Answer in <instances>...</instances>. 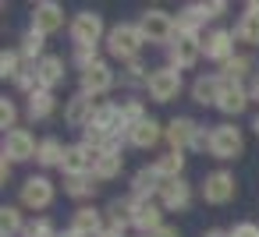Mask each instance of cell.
I'll list each match as a JSON object with an SVG mask.
<instances>
[{"instance_id":"ee69618b","label":"cell","mask_w":259,"mask_h":237,"mask_svg":"<svg viewBox=\"0 0 259 237\" xmlns=\"http://www.w3.org/2000/svg\"><path fill=\"white\" fill-rule=\"evenodd\" d=\"M146 237H178V230H174V226H160V230H153V233H146Z\"/></svg>"},{"instance_id":"836d02e7","label":"cell","mask_w":259,"mask_h":237,"mask_svg":"<svg viewBox=\"0 0 259 237\" xmlns=\"http://www.w3.org/2000/svg\"><path fill=\"white\" fill-rule=\"evenodd\" d=\"M22 53L25 57H39L43 53V36L32 29V32H25V39H22Z\"/></svg>"},{"instance_id":"cb8c5ba5","label":"cell","mask_w":259,"mask_h":237,"mask_svg":"<svg viewBox=\"0 0 259 237\" xmlns=\"http://www.w3.org/2000/svg\"><path fill=\"white\" fill-rule=\"evenodd\" d=\"M71 230L78 233V237H100V212L96 209H78L75 212V219H71Z\"/></svg>"},{"instance_id":"f35d334b","label":"cell","mask_w":259,"mask_h":237,"mask_svg":"<svg viewBox=\"0 0 259 237\" xmlns=\"http://www.w3.org/2000/svg\"><path fill=\"white\" fill-rule=\"evenodd\" d=\"M25 237H57V233H54L50 219H36L32 226H25Z\"/></svg>"},{"instance_id":"d590c367","label":"cell","mask_w":259,"mask_h":237,"mask_svg":"<svg viewBox=\"0 0 259 237\" xmlns=\"http://www.w3.org/2000/svg\"><path fill=\"white\" fill-rule=\"evenodd\" d=\"M0 75L4 78H18L22 71H18V53H8L4 50V57H0Z\"/></svg>"},{"instance_id":"7402d4cb","label":"cell","mask_w":259,"mask_h":237,"mask_svg":"<svg viewBox=\"0 0 259 237\" xmlns=\"http://www.w3.org/2000/svg\"><path fill=\"white\" fill-rule=\"evenodd\" d=\"M121 166H124L121 149H107V152H100V159H96V166H93V177L110 181V177H117V173H121Z\"/></svg>"},{"instance_id":"7a4b0ae2","label":"cell","mask_w":259,"mask_h":237,"mask_svg":"<svg viewBox=\"0 0 259 237\" xmlns=\"http://www.w3.org/2000/svg\"><path fill=\"white\" fill-rule=\"evenodd\" d=\"M139 32H142L149 43H170V39L178 36V22H174L167 11L153 8V11H146V15H142V22H139Z\"/></svg>"},{"instance_id":"44dd1931","label":"cell","mask_w":259,"mask_h":237,"mask_svg":"<svg viewBox=\"0 0 259 237\" xmlns=\"http://www.w3.org/2000/svg\"><path fill=\"white\" fill-rule=\"evenodd\" d=\"M93 124H96L100 131H107L110 138H114L121 128H128V124H124V117H121V106H114V103H103V106H96V117H93Z\"/></svg>"},{"instance_id":"3957f363","label":"cell","mask_w":259,"mask_h":237,"mask_svg":"<svg viewBox=\"0 0 259 237\" xmlns=\"http://www.w3.org/2000/svg\"><path fill=\"white\" fill-rule=\"evenodd\" d=\"M241 149H245V138H241L238 128L217 124V128L209 131V156H217V159H234V156H241Z\"/></svg>"},{"instance_id":"b9f144b4","label":"cell","mask_w":259,"mask_h":237,"mask_svg":"<svg viewBox=\"0 0 259 237\" xmlns=\"http://www.w3.org/2000/svg\"><path fill=\"white\" fill-rule=\"evenodd\" d=\"M192 149H195V152H202V149H209V135H206L202 128H199V135H195V142H192Z\"/></svg>"},{"instance_id":"f546056e","label":"cell","mask_w":259,"mask_h":237,"mask_svg":"<svg viewBox=\"0 0 259 237\" xmlns=\"http://www.w3.org/2000/svg\"><path fill=\"white\" fill-rule=\"evenodd\" d=\"M93 191H96V184H93L89 173H82V177H68V195H71V198H89Z\"/></svg>"},{"instance_id":"277c9868","label":"cell","mask_w":259,"mask_h":237,"mask_svg":"<svg viewBox=\"0 0 259 237\" xmlns=\"http://www.w3.org/2000/svg\"><path fill=\"white\" fill-rule=\"evenodd\" d=\"M100 36H103V18H100L96 11L75 15V22H71V39H75V46H96Z\"/></svg>"},{"instance_id":"ac0fdd59","label":"cell","mask_w":259,"mask_h":237,"mask_svg":"<svg viewBox=\"0 0 259 237\" xmlns=\"http://www.w3.org/2000/svg\"><path fill=\"white\" fill-rule=\"evenodd\" d=\"M128 142L135 145V149H153L156 142H160V124L156 121H139V124H132L128 128Z\"/></svg>"},{"instance_id":"83f0119b","label":"cell","mask_w":259,"mask_h":237,"mask_svg":"<svg viewBox=\"0 0 259 237\" xmlns=\"http://www.w3.org/2000/svg\"><path fill=\"white\" fill-rule=\"evenodd\" d=\"M64 152H68V149H64L57 138H43V142H39V156H36V159H39L43 166H61V163H64Z\"/></svg>"},{"instance_id":"8992f818","label":"cell","mask_w":259,"mask_h":237,"mask_svg":"<svg viewBox=\"0 0 259 237\" xmlns=\"http://www.w3.org/2000/svg\"><path fill=\"white\" fill-rule=\"evenodd\" d=\"M32 156H39V145L32 142V135L22 131V128L8 131V138H4V159L22 163V159H32Z\"/></svg>"},{"instance_id":"bcb514c9","label":"cell","mask_w":259,"mask_h":237,"mask_svg":"<svg viewBox=\"0 0 259 237\" xmlns=\"http://www.w3.org/2000/svg\"><path fill=\"white\" fill-rule=\"evenodd\" d=\"M100 237H124V233H121L117 226H110V230H100Z\"/></svg>"},{"instance_id":"2e32d148","label":"cell","mask_w":259,"mask_h":237,"mask_svg":"<svg viewBox=\"0 0 259 237\" xmlns=\"http://www.w3.org/2000/svg\"><path fill=\"white\" fill-rule=\"evenodd\" d=\"M195 135H199V124H195V121H188V117H174V121H170V128H167V142H170L178 152H181L185 145L192 149Z\"/></svg>"},{"instance_id":"c3c4849f","label":"cell","mask_w":259,"mask_h":237,"mask_svg":"<svg viewBox=\"0 0 259 237\" xmlns=\"http://www.w3.org/2000/svg\"><path fill=\"white\" fill-rule=\"evenodd\" d=\"M206 237H231V233H224V230H209Z\"/></svg>"},{"instance_id":"8fae6325","label":"cell","mask_w":259,"mask_h":237,"mask_svg":"<svg viewBox=\"0 0 259 237\" xmlns=\"http://www.w3.org/2000/svg\"><path fill=\"white\" fill-rule=\"evenodd\" d=\"M22 202H25L29 209H47V205L54 202V184H50L47 177H29V181L22 184Z\"/></svg>"},{"instance_id":"f1b7e54d","label":"cell","mask_w":259,"mask_h":237,"mask_svg":"<svg viewBox=\"0 0 259 237\" xmlns=\"http://www.w3.org/2000/svg\"><path fill=\"white\" fill-rule=\"evenodd\" d=\"M234 36H238L241 43H248V46H259V18H255V15H245V18L238 22Z\"/></svg>"},{"instance_id":"7c38bea8","label":"cell","mask_w":259,"mask_h":237,"mask_svg":"<svg viewBox=\"0 0 259 237\" xmlns=\"http://www.w3.org/2000/svg\"><path fill=\"white\" fill-rule=\"evenodd\" d=\"M110 85H114V71L103 61H96L89 71H82V92L85 96H103Z\"/></svg>"},{"instance_id":"e575fe53","label":"cell","mask_w":259,"mask_h":237,"mask_svg":"<svg viewBox=\"0 0 259 237\" xmlns=\"http://www.w3.org/2000/svg\"><path fill=\"white\" fill-rule=\"evenodd\" d=\"M75 64H78L82 71H89V68L96 64V46H75Z\"/></svg>"},{"instance_id":"d4e9b609","label":"cell","mask_w":259,"mask_h":237,"mask_svg":"<svg viewBox=\"0 0 259 237\" xmlns=\"http://www.w3.org/2000/svg\"><path fill=\"white\" fill-rule=\"evenodd\" d=\"M132 188H135V195H139V198H149L153 191H160V188H163V177H160L153 166H142V170L135 173Z\"/></svg>"},{"instance_id":"9a60e30c","label":"cell","mask_w":259,"mask_h":237,"mask_svg":"<svg viewBox=\"0 0 259 237\" xmlns=\"http://www.w3.org/2000/svg\"><path fill=\"white\" fill-rule=\"evenodd\" d=\"M192 202V188L181 181V177H174V181H163V188H160V205L163 209H185Z\"/></svg>"},{"instance_id":"9c48e42d","label":"cell","mask_w":259,"mask_h":237,"mask_svg":"<svg viewBox=\"0 0 259 237\" xmlns=\"http://www.w3.org/2000/svg\"><path fill=\"white\" fill-rule=\"evenodd\" d=\"M199 53H202V43H199L195 36H178V39L170 43V68H174V71L192 68V64L199 61Z\"/></svg>"},{"instance_id":"681fc988","label":"cell","mask_w":259,"mask_h":237,"mask_svg":"<svg viewBox=\"0 0 259 237\" xmlns=\"http://www.w3.org/2000/svg\"><path fill=\"white\" fill-rule=\"evenodd\" d=\"M252 96L259 99V75H255V82H252Z\"/></svg>"},{"instance_id":"e0dca14e","label":"cell","mask_w":259,"mask_h":237,"mask_svg":"<svg viewBox=\"0 0 259 237\" xmlns=\"http://www.w3.org/2000/svg\"><path fill=\"white\" fill-rule=\"evenodd\" d=\"M224 113H241L248 106V92L241 89V82H227L224 78V89H220V103H217Z\"/></svg>"},{"instance_id":"7bdbcfd3","label":"cell","mask_w":259,"mask_h":237,"mask_svg":"<svg viewBox=\"0 0 259 237\" xmlns=\"http://www.w3.org/2000/svg\"><path fill=\"white\" fill-rule=\"evenodd\" d=\"M224 0H213V4H206V11H209V18H217V15H224Z\"/></svg>"},{"instance_id":"603a6c76","label":"cell","mask_w":259,"mask_h":237,"mask_svg":"<svg viewBox=\"0 0 259 237\" xmlns=\"http://www.w3.org/2000/svg\"><path fill=\"white\" fill-rule=\"evenodd\" d=\"M231 39H234L231 32H220V29H217V32H209V36H206V43H202L206 57H213V61H224V64H227V61H231Z\"/></svg>"},{"instance_id":"74e56055","label":"cell","mask_w":259,"mask_h":237,"mask_svg":"<svg viewBox=\"0 0 259 237\" xmlns=\"http://www.w3.org/2000/svg\"><path fill=\"white\" fill-rule=\"evenodd\" d=\"M121 117H124V124H128V128H132V124H139V121H146V117H142V103H135V99H132V103H124V106H121Z\"/></svg>"},{"instance_id":"52a82bcc","label":"cell","mask_w":259,"mask_h":237,"mask_svg":"<svg viewBox=\"0 0 259 237\" xmlns=\"http://www.w3.org/2000/svg\"><path fill=\"white\" fill-rule=\"evenodd\" d=\"M96 159H100V152L82 142V145H71V149L64 152V163H61V166H64L68 177H82V173H93Z\"/></svg>"},{"instance_id":"60d3db41","label":"cell","mask_w":259,"mask_h":237,"mask_svg":"<svg viewBox=\"0 0 259 237\" xmlns=\"http://www.w3.org/2000/svg\"><path fill=\"white\" fill-rule=\"evenodd\" d=\"M231 237H259V226H255V223H238V226L231 230Z\"/></svg>"},{"instance_id":"ab89813d","label":"cell","mask_w":259,"mask_h":237,"mask_svg":"<svg viewBox=\"0 0 259 237\" xmlns=\"http://www.w3.org/2000/svg\"><path fill=\"white\" fill-rule=\"evenodd\" d=\"M15 117H18L15 103H11V99H4V103H0V124H4V128H15Z\"/></svg>"},{"instance_id":"1f68e13d","label":"cell","mask_w":259,"mask_h":237,"mask_svg":"<svg viewBox=\"0 0 259 237\" xmlns=\"http://www.w3.org/2000/svg\"><path fill=\"white\" fill-rule=\"evenodd\" d=\"M248 68H252V61H248V57H231V61L224 64V71H227L224 78H227V82H241V78L248 75Z\"/></svg>"},{"instance_id":"8d00e7d4","label":"cell","mask_w":259,"mask_h":237,"mask_svg":"<svg viewBox=\"0 0 259 237\" xmlns=\"http://www.w3.org/2000/svg\"><path fill=\"white\" fill-rule=\"evenodd\" d=\"M124 82H128V85H139V82H146V85H149V75H146V68H142L139 61H132V64H128V71H124Z\"/></svg>"},{"instance_id":"4dcf8cb0","label":"cell","mask_w":259,"mask_h":237,"mask_svg":"<svg viewBox=\"0 0 259 237\" xmlns=\"http://www.w3.org/2000/svg\"><path fill=\"white\" fill-rule=\"evenodd\" d=\"M18 230H22V216H18V209L4 205V209H0V233L11 237V233H18Z\"/></svg>"},{"instance_id":"ffe728a7","label":"cell","mask_w":259,"mask_h":237,"mask_svg":"<svg viewBox=\"0 0 259 237\" xmlns=\"http://www.w3.org/2000/svg\"><path fill=\"white\" fill-rule=\"evenodd\" d=\"M220 89H224V78H195V85H192V99L195 103H202V106H217L220 103Z\"/></svg>"},{"instance_id":"484cf974","label":"cell","mask_w":259,"mask_h":237,"mask_svg":"<svg viewBox=\"0 0 259 237\" xmlns=\"http://www.w3.org/2000/svg\"><path fill=\"white\" fill-rule=\"evenodd\" d=\"M153 170H156L163 181H174V177H181V170H185V156H181L178 149H170L167 156H160V159L153 163Z\"/></svg>"},{"instance_id":"4316f807","label":"cell","mask_w":259,"mask_h":237,"mask_svg":"<svg viewBox=\"0 0 259 237\" xmlns=\"http://www.w3.org/2000/svg\"><path fill=\"white\" fill-rule=\"evenodd\" d=\"M54 113V96L47 92V89H36L32 96H29V117L32 121H47Z\"/></svg>"},{"instance_id":"7dc6e473","label":"cell","mask_w":259,"mask_h":237,"mask_svg":"<svg viewBox=\"0 0 259 237\" xmlns=\"http://www.w3.org/2000/svg\"><path fill=\"white\" fill-rule=\"evenodd\" d=\"M248 15H255V18H259V0H248Z\"/></svg>"},{"instance_id":"4fadbf2b","label":"cell","mask_w":259,"mask_h":237,"mask_svg":"<svg viewBox=\"0 0 259 237\" xmlns=\"http://www.w3.org/2000/svg\"><path fill=\"white\" fill-rule=\"evenodd\" d=\"M132 223L142 226L146 233L160 230V226H163V223H160V205H156L153 198H135V202H132Z\"/></svg>"},{"instance_id":"ba28073f","label":"cell","mask_w":259,"mask_h":237,"mask_svg":"<svg viewBox=\"0 0 259 237\" xmlns=\"http://www.w3.org/2000/svg\"><path fill=\"white\" fill-rule=\"evenodd\" d=\"M202 198H206L209 205H224V202H231V198H234V177L224 173V170L209 173L206 184H202Z\"/></svg>"},{"instance_id":"d6a6232c","label":"cell","mask_w":259,"mask_h":237,"mask_svg":"<svg viewBox=\"0 0 259 237\" xmlns=\"http://www.w3.org/2000/svg\"><path fill=\"white\" fill-rule=\"evenodd\" d=\"M107 212H110V223H114L117 230H124V223H132V202H121V198H117V202H110Z\"/></svg>"},{"instance_id":"5b68a950","label":"cell","mask_w":259,"mask_h":237,"mask_svg":"<svg viewBox=\"0 0 259 237\" xmlns=\"http://www.w3.org/2000/svg\"><path fill=\"white\" fill-rule=\"evenodd\" d=\"M178 92H181V71L160 68V71L149 75V96H153L156 103H170Z\"/></svg>"},{"instance_id":"816d5d0a","label":"cell","mask_w":259,"mask_h":237,"mask_svg":"<svg viewBox=\"0 0 259 237\" xmlns=\"http://www.w3.org/2000/svg\"><path fill=\"white\" fill-rule=\"evenodd\" d=\"M252 128H255V135H259V113H255V121H252Z\"/></svg>"},{"instance_id":"5bb4252c","label":"cell","mask_w":259,"mask_h":237,"mask_svg":"<svg viewBox=\"0 0 259 237\" xmlns=\"http://www.w3.org/2000/svg\"><path fill=\"white\" fill-rule=\"evenodd\" d=\"M93 117H96V106H93V96H85V92H78V96L68 103V110H64V121H68L71 128H89Z\"/></svg>"},{"instance_id":"d6986e66","label":"cell","mask_w":259,"mask_h":237,"mask_svg":"<svg viewBox=\"0 0 259 237\" xmlns=\"http://www.w3.org/2000/svg\"><path fill=\"white\" fill-rule=\"evenodd\" d=\"M36 75H39V89H54V85H61L64 82V61L61 57H43L39 64H36Z\"/></svg>"},{"instance_id":"f907efd6","label":"cell","mask_w":259,"mask_h":237,"mask_svg":"<svg viewBox=\"0 0 259 237\" xmlns=\"http://www.w3.org/2000/svg\"><path fill=\"white\" fill-rule=\"evenodd\" d=\"M57 237H78V233H75V230H68V233H57Z\"/></svg>"},{"instance_id":"f6af8a7d","label":"cell","mask_w":259,"mask_h":237,"mask_svg":"<svg viewBox=\"0 0 259 237\" xmlns=\"http://www.w3.org/2000/svg\"><path fill=\"white\" fill-rule=\"evenodd\" d=\"M0 177H4V184H8V177H11V159L0 163Z\"/></svg>"},{"instance_id":"30bf717a","label":"cell","mask_w":259,"mask_h":237,"mask_svg":"<svg viewBox=\"0 0 259 237\" xmlns=\"http://www.w3.org/2000/svg\"><path fill=\"white\" fill-rule=\"evenodd\" d=\"M32 29L39 36H50L57 29H64V11L57 4H50V0H43V4H36V11H32Z\"/></svg>"},{"instance_id":"6da1fadb","label":"cell","mask_w":259,"mask_h":237,"mask_svg":"<svg viewBox=\"0 0 259 237\" xmlns=\"http://www.w3.org/2000/svg\"><path fill=\"white\" fill-rule=\"evenodd\" d=\"M142 43H146V36L139 32V25H117V29H110V36H107V50L114 53V57H121V61H135V53L142 50Z\"/></svg>"}]
</instances>
